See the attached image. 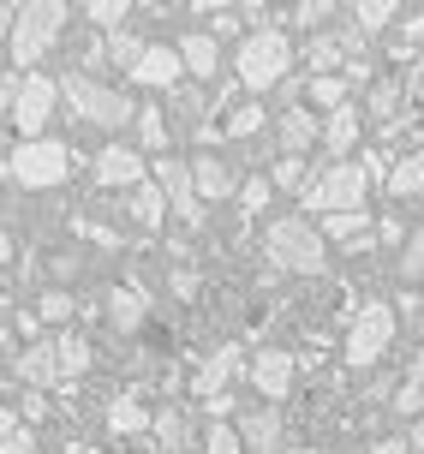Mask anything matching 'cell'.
I'll return each mask as SVG.
<instances>
[{"instance_id":"38","label":"cell","mask_w":424,"mask_h":454,"mask_svg":"<svg viewBox=\"0 0 424 454\" xmlns=\"http://www.w3.org/2000/svg\"><path fill=\"white\" fill-rule=\"evenodd\" d=\"M198 454H246V436H239V425H209Z\"/></svg>"},{"instance_id":"32","label":"cell","mask_w":424,"mask_h":454,"mask_svg":"<svg viewBox=\"0 0 424 454\" xmlns=\"http://www.w3.org/2000/svg\"><path fill=\"white\" fill-rule=\"evenodd\" d=\"M335 19V6H323V0H299V6H281V24L287 30H305V36H317V24Z\"/></svg>"},{"instance_id":"18","label":"cell","mask_w":424,"mask_h":454,"mask_svg":"<svg viewBox=\"0 0 424 454\" xmlns=\"http://www.w3.org/2000/svg\"><path fill=\"white\" fill-rule=\"evenodd\" d=\"M174 48H179V60H185V72H192L198 84H209V78L222 72V48H216V36H209V30H185Z\"/></svg>"},{"instance_id":"46","label":"cell","mask_w":424,"mask_h":454,"mask_svg":"<svg viewBox=\"0 0 424 454\" xmlns=\"http://www.w3.org/2000/svg\"><path fill=\"white\" fill-rule=\"evenodd\" d=\"M406 383H412V388H424V353L412 359V371H406Z\"/></svg>"},{"instance_id":"45","label":"cell","mask_w":424,"mask_h":454,"mask_svg":"<svg viewBox=\"0 0 424 454\" xmlns=\"http://www.w3.org/2000/svg\"><path fill=\"white\" fill-rule=\"evenodd\" d=\"M406 449L424 454V419H412V431H406Z\"/></svg>"},{"instance_id":"9","label":"cell","mask_w":424,"mask_h":454,"mask_svg":"<svg viewBox=\"0 0 424 454\" xmlns=\"http://www.w3.org/2000/svg\"><path fill=\"white\" fill-rule=\"evenodd\" d=\"M150 180L168 192V209H174L179 222L198 233L203 227V192H198V174H192V161H174V156H156V168H150Z\"/></svg>"},{"instance_id":"47","label":"cell","mask_w":424,"mask_h":454,"mask_svg":"<svg viewBox=\"0 0 424 454\" xmlns=\"http://www.w3.org/2000/svg\"><path fill=\"white\" fill-rule=\"evenodd\" d=\"M67 454H102V449H90V442H67Z\"/></svg>"},{"instance_id":"3","label":"cell","mask_w":424,"mask_h":454,"mask_svg":"<svg viewBox=\"0 0 424 454\" xmlns=\"http://www.w3.org/2000/svg\"><path fill=\"white\" fill-rule=\"evenodd\" d=\"M60 96H67L72 120H84V126H102V132H114V126H126V120H137L132 96L120 90V84H102L96 72H60Z\"/></svg>"},{"instance_id":"2","label":"cell","mask_w":424,"mask_h":454,"mask_svg":"<svg viewBox=\"0 0 424 454\" xmlns=\"http://www.w3.org/2000/svg\"><path fill=\"white\" fill-rule=\"evenodd\" d=\"M233 78L251 90V102L263 90H281L293 78V43L281 24H263V30H251L246 43H239V54H233Z\"/></svg>"},{"instance_id":"23","label":"cell","mask_w":424,"mask_h":454,"mask_svg":"<svg viewBox=\"0 0 424 454\" xmlns=\"http://www.w3.org/2000/svg\"><path fill=\"white\" fill-rule=\"evenodd\" d=\"M401 108H406V84H401V78H377V84L365 90V114H371V120H382V132H389L395 120H406Z\"/></svg>"},{"instance_id":"40","label":"cell","mask_w":424,"mask_h":454,"mask_svg":"<svg viewBox=\"0 0 424 454\" xmlns=\"http://www.w3.org/2000/svg\"><path fill=\"white\" fill-rule=\"evenodd\" d=\"M395 275L401 281H424V233H412L401 246V257H395Z\"/></svg>"},{"instance_id":"17","label":"cell","mask_w":424,"mask_h":454,"mask_svg":"<svg viewBox=\"0 0 424 454\" xmlns=\"http://www.w3.org/2000/svg\"><path fill=\"white\" fill-rule=\"evenodd\" d=\"M144 311H150V294H144V287H108V299H102V317H108V329H120V335L144 329Z\"/></svg>"},{"instance_id":"15","label":"cell","mask_w":424,"mask_h":454,"mask_svg":"<svg viewBox=\"0 0 424 454\" xmlns=\"http://www.w3.org/2000/svg\"><path fill=\"white\" fill-rule=\"evenodd\" d=\"M179 78H185V60H179V48L168 43H150V54L137 60L132 84H144V90H179Z\"/></svg>"},{"instance_id":"22","label":"cell","mask_w":424,"mask_h":454,"mask_svg":"<svg viewBox=\"0 0 424 454\" xmlns=\"http://www.w3.org/2000/svg\"><path fill=\"white\" fill-rule=\"evenodd\" d=\"M156 442H161V454L203 449V442H192V412L185 407H156Z\"/></svg>"},{"instance_id":"36","label":"cell","mask_w":424,"mask_h":454,"mask_svg":"<svg viewBox=\"0 0 424 454\" xmlns=\"http://www.w3.org/2000/svg\"><path fill=\"white\" fill-rule=\"evenodd\" d=\"M126 12H132V6H120V0H90V6H84V19L96 24L102 36H120V30H132V24H126Z\"/></svg>"},{"instance_id":"33","label":"cell","mask_w":424,"mask_h":454,"mask_svg":"<svg viewBox=\"0 0 424 454\" xmlns=\"http://www.w3.org/2000/svg\"><path fill=\"white\" fill-rule=\"evenodd\" d=\"M269 180H275V192H305L317 174H311V161H305V156H281L275 168H269Z\"/></svg>"},{"instance_id":"14","label":"cell","mask_w":424,"mask_h":454,"mask_svg":"<svg viewBox=\"0 0 424 454\" xmlns=\"http://www.w3.org/2000/svg\"><path fill=\"white\" fill-rule=\"evenodd\" d=\"M358 137H365V108L358 102H347L341 114H323V150H329V161H353Z\"/></svg>"},{"instance_id":"28","label":"cell","mask_w":424,"mask_h":454,"mask_svg":"<svg viewBox=\"0 0 424 454\" xmlns=\"http://www.w3.org/2000/svg\"><path fill=\"white\" fill-rule=\"evenodd\" d=\"M347 19H353L358 30H365V36H382L389 24H401V6H395V0H358Z\"/></svg>"},{"instance_id":"42","label":"cell","mask_w":424,"mask_h":454,"mask_svg":"<svg viewBox=\"0 0 424 454\" xmlns=\"http://www.w3.org/2000/svg\"><path fill=\"white\" fill-rule=\"evenodd\" d=\"M168 294H174V299H192V294H198V270H192V263H179V270L168 275Z\"/></svg>"},{"instance_id":"30","label":"cell","mask_w":424,"mask_h":454,"mask_svg":"<svg viewBox=\"0 0 424 454\" xmlns=\"http://www.w3.org/2000/svg\"><path fill=\"white\" fill-rule=\"evenodd\" d=\"M0 449H6V454H36V431L19 419V407L0 412Z\"/></svg>"},{"instance_id":"1","label":"cell","mask_w":424,"mask_h":454,"mask_svg":"<svg viewBox=\"0 0 424 454\" xmlns=\"http://www.w3.org/2000/svg\"><path fill=\"white\" fill-rule=\"evenodd\" d=\"M67 19H72L67 0L6 6V60H12V72H43V54L67 36Z\"/></svg>"},{"instance_id":"16","label":"cell","mask_w":424,"mask_h":454,"mask_svg":"<svg viewBox=\"0 0 424 454\" xmlns=\"http://www.w3.org/2000/svg\"><path fill=\"white\" fill-rule=\"evenodd\" d=\"M275 137H281V156H305L311 144H323V114L287 108L281 120H275Z\"/></svg>"},{"instance_id":"8","label":"cell","mask_w":424,"mask_h":454,"mask_svg":"<svg viewBox=\"0 0 424 454\" xmlns=\"http://www.w3.org/2000/svg\"><path fill=\"white\" fill-rule=\"evenodd\" d=\"M67 96H60V78L54 72H24L19 96L6 102V114H12V126H19L24 137H43V126L54 120V108H60Z\"/></svg>"},{"instance_id":"11","label":"cell","mask_w":424,"mask_h":454,"mask_svg":"<svg viewBox=\"0 0 424 454\" xmlns=\"http://www.w3.org/2000/svg\"><path fill=\"white\" fill-rule=\"evenodd\" d=\"M6 377L24 388H54V383H67L60 377V359H54V340H30V347H19L12 359H6Z\"/></svg>"},{"instance_id":"29","label":"cell","mask_w":424,"mask_h":454,"mask_svg":"<svg viewBox=\"0 0 424 454\" xmlns=\"http://www.w3.org/2000/svg\"><path fill=\"white\" fill-rule=\"evenodd\" d=\"M347 102H353V84H347V72L311 78V108H323V114H341Z\"/></svg>"},{"instance_id":"12","label":"cell","mask_w":424,"mask_h":454,"mask_svg":"<svg viewBox=\"0 0 424 454\" xmlns=\"http://www.w3.org/2000/svg\"><path fill=\"white\" fill-rule=\"evenodd\" d=\"M144 180H150V168H144L137 150H126V144H102V156H96V185H102V192H137Z\"/></svg>"},{"instance_id":"34","label":"cell","mask_w":424,"mask_h":454,"mask_svg":"<svg viewBox=\"0 0 424 454\" xmlns=\"http://www.w3.org/2000/svg\"><path fill=\"white\" fill-rule=\"evenodd\" d=\"M132 126H137V144H144V150H156V156L168 150V114H161L156 102H150V108H137Z\"/></svg>"},{"instance_id":"20","label":"cell","mask_w":424,"mask_h":454,"mask_svg":"<svg viewBox=\"0 0 424 454\" xmlns=\"http://www.w3.org/2000/svg\"><path fill=\"white\" fill-rule=\"evenodd\" d=\"M192 174H198V192H203V204H216V198H239V174H233V161L222 156H198L192 161Z\"/></svg>"},{"instance_id":"6","label":"cell","mask_w":424,"mask_h":454,"mask_svg":"<svg viewBox=\"0 0 424 454\" xmlns=\"http://www.w3.org/2000/svg\"><path fill=\"white\" fill-rule=\"evenodd\" d=\"M67 174H72V150L60 137H19L6 150V180L19 185V192H48Z\"/></svg>"},{"instance_id":"4","label":"cell","mask_w":424,"mask_h":454,"mask_svg":"<svg viewBox=\"0 0 424 454\" xmlns=\"http://www.w3.org/2000/svg\"><path fill=\"white\" fill-rule=\"evenodd\" d=\"M263 257L275 263V270L317 275V270H323V227H311L299 209H293V215H269V227H263Z\"/></svg>"},{"instance_id":"5","label":"cell","mask_w":424,"mask_h":454,"mask_svg":"<svg viewBox=\"0 0 424 454\" xmlns=\"http://www.w3.org/2000/svg\"><path fill=\"white\" fill-rule=\"evenodd\" d=\"M365 192H371V168H365V161H329V168L299 192V209L329 222L341 209H365Z\"/></svg>"},{"instance_id":"10","label":"cell","mask_w":424,"mask_h":454,"mask_svg":"<svg viewBox=\"0 0 424 454\" xmlns=\"http://www.w3.org/2000/svg\"><path fill=\"white\" fill-rule=\"evenodd\" d=\"M246 377H251V388H257L263 401H287L293 383H299V359H293L287 347H257Z\"/></svg>"},{"instance_id":"35","label":"cell","mask_w":424,"mask_h":454,"mask_svg":"<svg viewBox=\"0 0 424 454\" xmlns=\"http://www.w3.org/2000/svg\"><path fill=\"white\" fill-rule=\"evenodd\" d=\"M144 54H150V43H144L137 30H120V36H108V60H114L120 72H137V60H144Z\"/></svg>"},{"instance_id":"41","label":"cell","mask_w":424,"mask_h":454,"mask_svg":"<svg viewBox=\"0 0 424 454\" xmlns=\"http://www.w3.org/2000/svg\"><path fill=\"white\" fill-rule=\"evenodd\" d=\"M36 311H43V323H54V329H67L78 305H72V294H43V305H36Z\"/></svg>"},{"instance_id":"37","label":"cell","mask_w":424,"mask_h":454,"mask_svg":"<svg viewBox=\"0 0 424 454\" xmlns=\"http://www.w3.org/2000/svg\"><path fill=\"white\" fill-rule=\"evenodd\" d=\"M192 19L209 24V36H239L246 30V12L239 6H192Z\"/></svg>"},{"instance_id":"27","label":"cell","mask_w":424,"mask_h":454,"mask_svg":"<svg viewBox=\"0 0 424 454\" xmlns=\"http://www.w3.org/2000/svg\"><path fill=\"white\" fill-rule=\"evenodd\" d=\"M389 192H395V198H424V150L395 156V168H389Z\"/></svg>"},{"instance_id":"24","label":"cell","mask_w":424,"mask_h":454,"mask_svg":"<svg viewBox=\"0 0 424 454\" xmlns=\"http://www.w3.org/2000/svg\"><path fill=\"white\" fill-rule=\"evenodd\" d=\"M305 67H311V78H329V72L347 67L341 30H317V36H305Z\"/></svg>"},{"instance_id":"13","label":"cell","mask_w":424,"mask_h":454,"mask_svg":"<svg viewBox=\"0 0 424 454\" xmlns=\"http://www.w3.org/2000/svg\"><path fill=\"white\" fill-rule=\"evenodd\" d=\"M239 371H251L246 359H239V347H216V353H203L198 359V377H192V388H198L203 401H216V395H233V377H239Z\"/></svg>"},{"instance_id":"25","label":"cell","mask_w":424,"mask_h":454,"mask_svg":"<svg viewBox=\"0 0 424 454\" xmlns=\"http://www.w3.org/2000/svg\"><path fill=\"white\" fill-rule=\"evenodd\" d=\"M161 215H174V209H168V192H161L156 180H144L137 192H126V222H137V227H161Z\"/></svg>"},{"instance_id":"43","label":"cell","mask_w":424,"mask_h":454,"mask_svg":"<svg viewBox=\"0 0 424 454\" xmlns=\"http://www.w3.org/2000/svg\"><path fill=\"white\" fill-rule=\"evenodd\" d=\"M377 239H382V246H401V239H406V222L395 215V209H389V215H377Z\"/></svg>"},{"instance_id":"39","label":"cell","mask_w":424,"mask_h":454,"mask_svg":"<svg viewBox=\"0 0 424 454\" xmlns=\"http://www.w3.org/2000/svg\"><path fill=\"white\" fill-rule=\"evenodd\" d=\"M269 198H275V180H269V174H251V180L239 185V209H246V215H263Z\"/></svg>"},{"instance_id":"31","label":"cell","mask_w":424,"mask_h":454,"mask_svg":"<svg viewBox=\"0 0 424 454\" xmlns=\"http://www.w3.org/2000/svg\"><path fill=\"white\" fill-rule=\"evenodd\" d=\"M263 102H233V108H227V126H222V137H257L263 132Z\"/></svg>"},{"instance_id":"7","label":"cell","mask_w":424,"mask_h":454,"mask_svg":"<svg viewBox=\"0 0 424 454\" xmlns=\"http://www.w3.org/2000/svg\"><path fill=\"white\" fill-rule=\"evenodd\" d=\"M395 329H401L395 305H389V299H365L353 311V323H347V364H353V371H371V364L395 347Z\"/></svg>"},{"instance_id":"26","label":"cell","mask_w":424,"mask_h":454,"mask_svg":"<svg viewBox=\"0 0 424 454\" xmlns=\"http://www.w3.org/2000/svg\"><path fill=\"white\" fill-rule=\"evenodd\" d=\"M48 340H54V359H60V377H67V383L90 371V340L78 335V329H60V335H48Z\"/></svg>"},{"instance_id":"19","label":"cell","mask_w":424,"mask_h":454,"mask_svg":"<svg viewBox=\"0 0 424 454\" xmlns=\"http://www.w3.org/2000/svg\"><path fill=\"white\" fill-rule=\"evenodd\" d=\"M102 425L114 436H144V431H156V412L144 407L137 395H114L108 407H102Z\"/></svg>"},{"instance_id":"21","label":"cell","mask_w":424,"mask_h":454,"mask_svg":"<svg viewBox=\"0 0 424 454\" xmlns=\"http://www.w3.org/2000/svg\"><path fill=\"white\" fill-rule=\"evenodd\" d=\"M239 436H246V454H281V412L251 407L246 419H239Z\"/></svg>"},{"instance_id":"44","label":"cell","mask_w":424,"mask_h":454,"mask_svg":"<svg viewBox=\"0 0 424 454\" xmlns=\"http://www.w3.org/2000/svg\"><path fill=\"white\" fill-rule=\"evenodd\" d=\"M401 84H406V96H424V54L412 60V67L401 72Z\"/></svg>"}]
</instances>
